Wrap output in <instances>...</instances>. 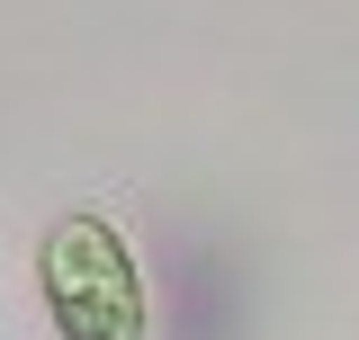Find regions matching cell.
<instances>
[{
    "label": "cell",
    "instance_id": "cell-1",
    "mask_svg": "<svg viewBox=\"0 0 359 340\" xmlns=\"http://www.w3.org/2000/svg\"><path fill=\"white\" fill-rule=\"evenodd\" d=\"M36 296L54 340H153L144 260L99 206H63L36 242Z\"/></svg>",
    "mask_w": 359,
    "mask_h": 340
}]
</instances>
